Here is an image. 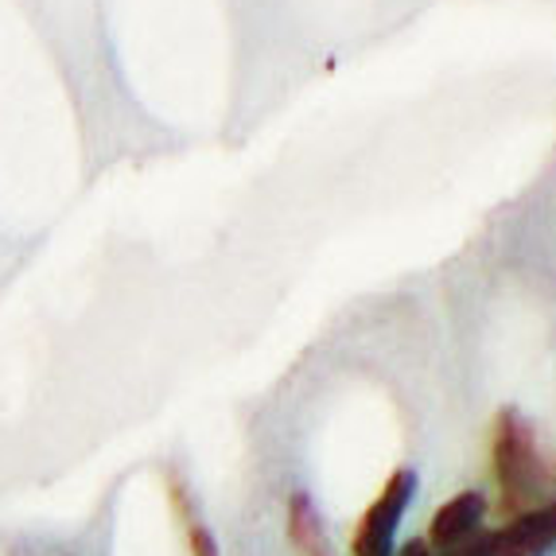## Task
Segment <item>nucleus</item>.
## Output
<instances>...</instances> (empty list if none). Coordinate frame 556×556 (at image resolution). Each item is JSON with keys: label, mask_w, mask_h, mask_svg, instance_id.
<instances>
[{"label": "nucleus", "mask_w": 556, "mask_h": 556, "mask_svg": "<svg viewBox=\"0 0 556 556\" xmlns=\"http://www.w3.org/2000/svg\"><path fill=\"white\" fill-rule=\"evenodd\" d=\"M491 464L502 491V510L514 518V514L538 506V494L545 491L548 475L538 447V432L518 408H502L498 420H494Z\"/></svg>", "instance_id": "f257e3e1"}, {"label": "nucleus", "mask_w": 556, "mask_h": 556, "mask_svg": "<svg viewBox=\"0 0 556 556\" xmlns=\"http://www.w3.org/2000/svg\"><path fill=\"white\" fill-rule=\"evenodd\" d=\"M417 471L413 467H397V471L386 479L378 498L366 506V514L354 526L351 538V556H393L397 553V533L401 521H405L408 506L417 498Z\"/></svg>", "instance_id": "f03ea898"}, {"label": "nucleus", "mask_w": 556, "mask_h": 556, "mask_svg": "<svg viewBox=\"0 0 556 556\" xmlns=\"http://www.w3.org/2000/svg\"><path fill=\"white\" fill-rule=\"evenodd\" d=\"M556 548V498L545 506H529L502 521L498 529H482L479 538L455 556H548Z\"/></svg>", "instance_id": "7ed1b4c3"}, {"label": "nucleus", "mask_w": 556, "mask_h": 556, "mask_svg": "<svg viewBox=\"0 0 556 556\" xmlns=\"http://www.w3.org/2000/svg\"><path fill=\"white\" fill-rule=\"evenodd\" d=\"M486 521V494L482 491H459L455 498H447L432 521H428V548L437 556H455L464 553L475 538L482 533Z\"/></svg>", "instance_id": "20e7f679"}, {"label": "nucleus", "mask_w": 556, "mask_h": 556, "mask_svg": "<svg viewBox=\"0 0 556 556\" xmlns=\"http://www.w3.org/2000/svg\"><path fill=\"white\" fill-rule=\"evenodd\" d=\"M288 541L300 556H327V529L307 491H296L288 498Z\"/></svg>", "instance_id": "39448f33"}, {"label": "nucleus", "mask_w": 556, "mask_h": 556, "mask_svg": "<svg viewBox=\"0 0 556 556\" xmlns=\"http://www.w3.org/2000/svg\"><path fill=\"white\" fill-rule=\"evenodd\" d=\"M167 502H172V514L179 518V526H191V521H199L195 498H191V491H187V482L179 479L176 471L167 475Z\"/></svg>", "instance_id": "423d86ee"}, {"label": "nucleus", "mask_w": 556, "mask_h": 556, "mask_svg": "<svg viewBox=\"0 0 556 556\" xmlns=\"http://www.w3.org/2000/svg\"><path fill=\"white\" fill-rule=\"evenodd\" d=\"M184 533H187V553H191V556H223L218 538H214L211 526H206L203 518L191 521V526H184Z\"/></svg>", "instance_id": "0eeeda50"}, {"label": "nucleus", "mask_w": 556, "mask_h": 556, "mask_svg": "<svg viewBox=\"0 0 556 556\" xmlns=\"http://www.w3.org/2000/svg\"><path fill=\"white\" fill-rule=\"evenodd\" d=\"M393 556H437V553L428 548L425 538H413V541H405V545H397V553Z\"/></svg>", "instance_id": "6e6552de"}]
</instances>
